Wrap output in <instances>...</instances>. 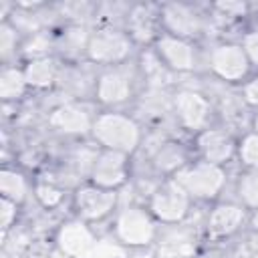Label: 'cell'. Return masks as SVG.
Segmentation results:
<instances>
[{
	"label": "cell",
	"mask_w": 258,
	"mask_h": 258,
	"mask_svg": "<svg viewBox=\"0 0 258 258\" xmlns=\"http://www.w3.org/2000/svg\"><path fill=\"white\" fill-rule=\"evenodd\" d=\"M89 137L99 149H111L133 157L143 145L145 129L143 123L129 111L99 109Z\"/></svg>",
	"instance_id": "1"
},
{
	"label": "cell",
	"mask_w": 258,
	"mask_h": 258,
	"mask_svg": "<svg viewBox=\"0 0 258 258\" xmlns=\"http://www.w3.org/2000/svg\"><path fill=\"white\" fill-rule=\"evenodd\" d=\"M141 79V69L133 60L117 67L97 69L91 97L99 109H123L137 97Z\"/></svg>",
	"instance_id": "2"
},
{
	"label": "cell",
	"mask_w": 258,
	"mask_h": 258,
	"mask_svg": "<svg viewBox=\"0 0 258 258\" xmlns=\"http://www.w3.org/2000/svg\"><path fill=\"white\" fill-rule=\"evenodd\" d=\"M171 177L185 189L194 204H214L222 200V194L228 189L232 179L228 167L196 157L177 169Z\"/></svg>",
	"instance_id": "3"
},
{
	"label": "cell",
	"mask_w": 258,
	"mask_h": 258,
	"mask_svg": "<svg viewBox=\"0 0 258 258\" xmlns=\"http://www.w3.org/2000/svg\"><path fill=\"white\" fill-rule=\"evenodd\" d=\"M204 69L228 87H240L254 73L238 38H220L208 44L204 48Z\"/></svg>",
	"instance_id": "4"
},
{
	"label": "cell",
	"mask_w": 258,
	"mask_h": 258,
	"mask_svg": "<svg viewBox=\"0 0 258 258\" xmlns=\"http://www.w3.org/2000/svg\"><path fill=\"white\" fill-rule=\"evenodd\" d=\"M169 115L173 123L191 137L218 123L212 97L196 87H175L169 93Z\"/></svg>",
	"instance_id": "5"
},
{
	"label": "cell",
	"mask_w": 258,
	"mask_h": 258,
	"mask_svg": "<svg viewBox=\"0 0 258 258\" xmlns=\"http://www.w3.org/2000/svg\"><path fill=\"white\" fill-rule=\"evenodd\" d=\"M159 222L151 216L143 202H131L117 208L111 218V236L125 248H145L157 238Z\"/></svg>",
	"instance_id": "6"
},
{
	"label": "cell",
	"mask_w": 258,
	"mask_h": 258,
	"mask_svg": "<svg viewBox=\"0 0 258 258\" xmlns=\"http://www.w3.org/2000/svg\"><path fill=\"white\" fill-rule=\"evenodd\" d=\"M137 44L129 36L125 28L119 26H93L89 30L85 60L95 64L97 69L117 67L133 60Z\"/></svg>",
	"instance_id": "7"
},
{
	"label": "cell",
	"mask_w": 258,
	"mask_h": 258,
	"mask_svg": "<svg viewBox=\"0 0 258 258\" xmlns=\"http://www.w3.org/2000/svg\"><path fill=\"white\" fill-rule=\"evenodd\" d=\"M143 204L147 206L151 216L159 222V226H177L194 210V200L173 177L159 179L147 191Z\"/></svg>",
	"instance_id": "8"
},
{
	"label": "cell",
	"mask_w": 258,
	"mask_h": 258,
	"mask_svg": "<svg viewBox=\"0 0 258 258\" xmlns=\"http://www.w3.org/2000/svg\"><path fill=\"white\" fill-rule=\"evenodd\" d=\"M69 204H71L73 218L95 226L113 218V214L121 206V196L119 191L99 187L85 179L79 185H75V189L71 191Z\"/></svg>",
	"instance_id": "9"
},
{
	"label": "cell",
	"mask_w": 258,
	"mask_h": 258,
	"mask_svg": "<svg viewBox=\"0 0 258 258\" xmlns=\"http://www.w3.org/2000/svg\"><path fill=\"white\" fill-rule=\"evenodd\" d=\"M149 50L169 75H194L204 67V48L196 40L159 32Z\"/></svg>",
	"instance_id": "10"
},
{
	"label": "cell",
	"mask_w": 258,
	"mask_h": 258,
	"mask_svg": "<svg viewBox=\"0 0 258 258\" xmlns=\"http://www.w3.org/2000/svg\"><path fill=\"white\" fill-rule=\"evenodd\" d=\"M210 14L208 8H202L191 2H163L159 4V24L161 32L196 40L208 32L210 28Z\"/></svg>",
	"instance_id": "11"
},
{
	"label": "cell",
	"mask_w": 258,
	"mask_h": 258,
	"mask_svg": "<svg viewBox=\"0 0 258 258\" xmlns=\"http://www.w3.org/2000/svg\"><path fill=\"white\" fill-rule=\"evenodd\" d=\"M131 155L111 151V149H95L87 163V175L85 179L113 191H121L131 179Z\"/></svg>",
	"instance_id": "12"
},
{
	"label": "cell",
	"mask_w": 258,
	"mask_h": 258,
	"mask_svg": "<svg viewBox=\"0 0 258 258\" xmlns=\"http://www.w3.org/2000/svg\"><path fill=\"white\" fill-rule=\"evenodd\" d=\"M236 145L238 135L224 123H214L191 137V153L196 159L224 167L236 163Z\"/></svg>",
	"instance_id": "13"
},
{
	"label": "cell",
	"mask_w": 258,
	"mask_h": 258,
	"mask_svg": "<svg viewBox=\"0 0 258 258\" xmlns=\"http://www.w3.org/2000/svg\"><path fill=\"white\" fill-rule=\"evenodd\" d=\"M248 216L250 212L236 200H218L210 204V210L204 222L208 240L224 242V240L234 238L238 232L246 230Z\"/></svg>",
	"instance_id": "14"
},
{
	"label": "cell",
	"mask_w": 258,
	"mask_h": 258,
	"mask_svg": "<svg viewBox=\"0 0 258 258\" xmlns=\"http://www.w3.org/2000/svg\"><path fill=\"white\" fill-rule=\"evenodd\" d=\"M97 109L83 101H67L48 111V127L64 137H89Z\"/></svg>",
	"instance_id": "15"
},
{
	"label": "cell",
	"mask_w": 258,
	"mask_h": 258,
	"mask_svg": "<svg viewBox=\"0 0 258 258\" xmlns=\"http://www.w3.org/2000/svg\"><path fill=\"white\" fill-rule=\"evenodd\" d=\"M54 242L58 250L69 258H91L97 250V236L93 226L77 218H71L58 226Z\"/></svg>",
	"instance_id": "16"
},
{
	"label": "cell",
	"mask_w": 258,
	"mask_h": 258,
	"mask_svg": "<svg viewBox=\"0 0 258 258\" xmlns=\"http://www.w3.org/2000/svg\"><path fill=\"white\" fill-rule=\"evenodd\" d=\"M125 30L133 38L137 46L147 44L151 46L153 40L161 32L159 24V4H129Z\"/></svg>",
	"instance_id": "17"
},
{
	"label": "cell",
	"mask_w": 258,
	"mask_h": 258,
	"mask_svg": "<svg viewBox=\"0 0 258 258\" xmlns=\"http://www.w3.org/2000/svg\"><path fill=\"white\" fill-rule=\"evenodd\" d=\"M191 159H194L191 147H185L179 141H171V139L159 141V145H155V149L149 155V163L153 171L161 177H171Z\"/></svg>",
	"instance_id": "18"
},
{
	"label": "cell",
	"mask_w": 258,
	"mask_h": 258,
	"mask_svg": "<svg viewBox=\"0 0 258 258\" xmlns=\"http://www.w3.org/2000/svg\"><path fill=\"white\" fill-rule=\"evenodd\" d=\"M22 69H24V77H26L30 91H46V89L54 87L62 73V67L58 64V60L52 54L26 58Z\"/></svg>",
	"instance_id": "19"
},
{
	"label": "cell",
	"mask_w": 258,
	"mask_h": 258,
	"mask_svg": "<svg viewBox=\"0 0 258 258\" xmlns=\"http://www.w3.org/2000/svg\"><path fill=\"white\" fill-rule=\"evenodd\" d=\"M30 194H34V185L24 171L12 165H4L0 169V196L2 198L22 206L30 198Z\"/></svg>",
	"instance_id": "20"
},
{
	"label": "cell",
	"mask_w": 258,
	"mask_h": 258,
	"mask_svg": "<svg viewBox=\"0 0 258 258\" xmlns=\"http://www.w3.org/2000/svg\"><path fill=\"white\" fill-rule=\"evenodd\" d=\"M30 91L22 64H4L0 71V99L4 103H18Z\"/></svg>",
	"instance_id": "21"
},
{
	"label": "cell",
	"mask_w": 258,
	"mask_h": 258,
	"mask_svg": "<svg viewBox=\"0 0 258 258\" xmlns=\"http://www.w3.org/2000/svg\"><path fill=\"white\" fill-rule=\"evenodd\" d=\"M234 200L248 212L258 210V169H240L234 177Z\"/></svg>",
	"instance_id": "22"
},
{
	"label": "cell",
	"mask_w": 258,
	"mask_h": 258,
	"mask_svg": "<svg viewBox=\"0 0 258 258\" xmlns=\"http://www.w3.org/2000/svg\"><path fill=\"white\" fill-rule=\"evenodd\" d=\"M236 163L240 169H258V133L244 129L238 135Z\"/></svg>",
	"instance_id": "23"
},
{
	"label": "cell",
	"mask_w": 258,
	"mask_h": 258,
	"mask_svg": "<svg viewBox=\"0 0 258 258\" xmlns=\"http://www.w3.org/2000/svg\"><path fill=\"white\" fill-rule=\"evenodd\" d=\"M20 30L10 22L4 20L0 24V56H2V67L4 64H14L12 60L16 58V52L20 48Z\"/></svg>",
	"instance_id": "24"
},
{
	"label": "cell",
	"mask_w": 258,
	"mask_h": 258,
	"mask_svg": "<svg viewBox=\"0 0 258 258\" xmlns=\"http://www.w3.org/2000/svg\"><path fill=\"white\" fill-rule=\"evenodd\" d=\"M34 198L44 206V208H56L64 200V189H60L52 181H36L34 183Z\"/></svg>",
	"instance_id": "25"
},
{
	"label": "cell",
	"mask_w": 258,
	"mask_h": 258,
	"mask_svg": "<svg viewBox=\"0 0 258 258\" xmlns=\"http://www.w3.org/2000/svg\"><path fill=\"white\" fill-rule=\"evenodd\" d=\"M238 97L244 103L246 109H250V113L254 109H258V71H254L240 87H238Z\"/></svg>",
	"instance_id": "26"
},
{
	"label": "cell",
	"mask_w": 258,
	"mask_h": 258,
	"mask_svg": "<svg viewBox=\"0 0 258 258\" xmlns=\"http://www.w3.org/2000/svg\"><path fill=\"white\" fill-rule=\"evenodd\" d=\"M238 40H240L242 48L246 50L252 69L258 71V26H254V28H246V30L240 34Z\"/></svg>",
	"instance_id": "27"
},
{
	"label": "cell",
	"mask_w": 258,
	"mask_h": 258,
	"mask_svg": "<svg viewBox=\"0 0 258 258\" xmlns=\"http://www.w3.org/2000/svg\"><path fill=\"white\" fill-rule=\"evenodd\" d=\"M18 210H20L18 204H14V202H10L6 198H0V226H2V232L4 234L16 224Z\"/></svg>",
	"instance_id": "28"
},
{
	"label": "cell",
	"mask_w": 258,
	"mask_h": 258,
	"mask_svg": "<svg viewBox=\"0 0 258 258\" xmlns=\"http://www.w3.org/2000/svg\"><path fill=\"white\" fill-rule=\"evenodd\" d=\"M246 232H248V240H250V244L258 250V210L250 212V216H248V224H246Z\"/></svg>",
	"instance_id": "29"
},
{
	"label": "cell",
	"mask_w": 258,
	"mask_h": 258,
	"mask_svg": "<svg viewBox=\"0 0 258 258\" xmlns=\"http://www.w3.org/2000/svg\"><path fill=\"white\" fill-rule=\"evenodd\" d=\"M248 129H250V131H254V133H258V109H254V111L250 113V119H248Z\"/></svg>",
	"instance_id": "30"
}]
</instances>
